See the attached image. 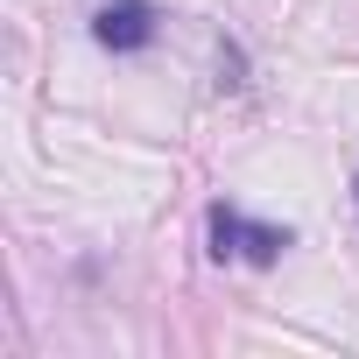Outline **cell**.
Masks as SVG:
<instances>
[{
	"label": "cell",
	"mask_w": 359,
	"mask_h": 359,
	"mask_svg": "<svg viewBox=\"0 0 359 359\" xmlns=\"http://www.w3.org/2000/svg\"><path fill=\"white\" fill-rule=\"evenodd\" d=\"M92 36H99L106 50H141V43L155 36V8H148V0H106L99 22H92Z\"/></svg>",
	"instance_id": "cell-2"
},
{
	"label": "cell",
	"mask_w": 359,
	"mask_h": 359,
	"mask_svg": "<svg viewBox=\"0 0 359 359\" xmlns=\"http://www.w3.org/2000/svg\"><path fill=\"white\" fill-rule=\"evenodd\" d=\"M212 240H219V247H212L219 261H226V254H247V261H275V254L289 247V233H282V226H247V219H240V212H226V205L212 212Z\"/></svg>",
	"instance_id": "cell-1"
}]
</instances>
